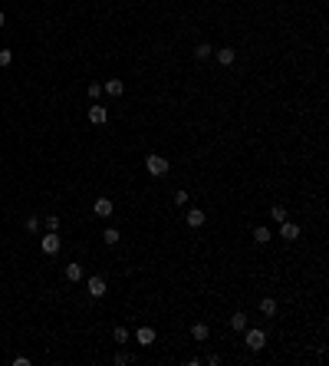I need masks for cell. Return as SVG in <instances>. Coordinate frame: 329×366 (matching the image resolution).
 Returning a JSON list of instances; mask_svg holds the SVG:
<instances>
[{
    "mask_svg": "<svg viewBox=\"0 0 329 366\" xmlns=\"http://www.w3.org/2000/svg\"><path fill=\"white\" fill-rule=\"evenodd\" d=\"M188 224H191V228H201V224H204V211H201V208H188Z\"/></svg>",
    "mask_w": 329,
    "mask_h": 366,
    "instance_id": "cell-14",
    "label": "cell"
},
{
    "mask_svg": "<svg viewBox=\"0 0 329 366\" xmlns=\"http://www.w3.org/2000/svg\"><path fill=\"white\" fill-rule=\"evenodd\" d=\"M92 211H96V218H112V201L109 198H96Z\"/></svg>",
    "mask_w": 329,
    "mask_h": 366,
    "instance_id": "cell-8",
    "label": "cell"
},
{
    "mask_svg": "<svg viewBox=\"0 0 329 366\" xmlns=\"http://www.w3.org/2000/svg\"><path fill=\"white\" fill-rule=\"evenodd\" d=\"M286 215H290V211H286L283 205H274V208H270V218H274L276 224H280V221H286Z\"/></svg>",
    "mask_w": 329,
    "mask_h": 366,
    "instance_id": "cell-17",
    "label": "cell"
},
{
    "mask_svg": "<svg viewBox=\"0 0 329 366\" xmlns=\"http://www.w3.org/2000/svg\"><path fill=\"white\" fill-rule=\"evenodd\" d=\"M112 336H116V343H128V336H132V333H128L126 326H116V333H112Z\"/></svg>",
    "mask_w": 329,
    "mask_h": 366,
    "instance_id": "cell-20",
    "label": "cell"
},
{
    "mask_svg": "<svg viewBox=\"0 0 329 366\" xmlns=\"http://www.w3.org/2000/svg\"><path fill=\"white\" fill-rule=\"evenodd\" d=\"M26 231H30V234H36V231H40V218H36V215L26 218Z\"/></svg>",
    "mask_w": 329,
    "mask_h": 366,
    "instance_id": "cell-21",
    "label": "cell"
},
{
    "mask_svg": "<svg viewBox=\"0 0 329 366\" xmlns=\"http://www.w3.org/2000/svg\"><path fill=\"white\" fill-rule=\"evenodd\" d=\"M89 122L92 126H106L109 122V109L106 106H89Z\"/></svg>",
    "mask_w": 329,
    "mask_h": 366,
    "instance_id": "cell-5",
    "label": "cell"
},
{
    "mask_svg": "<svg viewBox=\"0 0 329 366\" xmlns=\"http://www.w3.org/2000/svg\"><path fill=\"white\" fill-rule=\"evenodd\" d=\"M102 93H109V96H122V93H126V83H122V80H106V83H102Z\"/></svg>",
    "mask_w": 329,
    "mask_h": 366,
    "instance_id": "cell-10",
    "label": "cell"
},
{
    "mask_svg": "<svg viewBox=\"0 0 329 366\" xmlns=\"http://www.w3.org/2000/svg\"><path fill=\"white\" fill-rule=\"evenodd\" d=\"M4 24H7V17H4V10H0V27H4Z\"/></svg>",
    "mask_w": 329,
    "mask_h": 366,
    "instance_id": "cell-26",
    "label": "cell"
},
{
    "mask_svg": "<svg viewBox=\"0 0 329 366\" xmlns=\"http://www.w3.org/2000/svg\"><path fill=\"white\" fill-rule=\"evenodd\" d=\"M168 159H162V155H148V159H145V172H148V175H155V178H162V175H168Z\"/></svg>",
    "mask_w": 329,
    "mask_h": 366,
    "instance_id": "cell-3",
    "label": "cell"
},
{
    "mask_svg": "<svg viewBox=\"0 0 329 366\" xmlns=\"http://www.w3.org/2000/svg\"><path fill=\"white\" fill-rule=\"evenodd\" d=\"M214 60H218L220 66H234V60H237V53L230 47H224V50H214Z\"/></svg>",
    "mask_w": 329,
    "mask_h": 366,
    "instance_id": "cell-7",
    "label": "cell"
},
{
    "mask_svg": "<svg viewBox=\"0 0 329 366\" xmlns=\"http://www.w3.org/2000/svg\"><path fill=\"white\" fill-rule=\"evenodd\" d=\"M135 340H138L142 346H152V343H155V330H152V326H138V330H135Z\"/></svg>",
    "mask_w": 329,
    "mask_h": 366,
    "instance_id": "cell-9",
    "label": "cell"
},
{
    "mask_svg": "<svg viewBox=\"0 0 329 366\" xmlns=\"http://www.w3.org/2000/svg\"><path fill=\"white\" fill-rule=\"evenodd\" d=\"M260 313H264V317H276V300L274 297H264V300H260Z\"/></svg>",
    "mask_w": 329,
    "mask_h": 366,
    "instance_id": "cell-12",
    "label": "cell"
},
{
    "mask_svg": "<svg viewBox=\"0 0 329 366\" xmlns=\"http://www.w3.org/2000/svg\"><path fill=\"white\" fill-rule=\"evenodd\" d=\"M56 228H60V218H56V215H46V231H56Z\"/></svg>",
    "mask_w": 329,
    "mask_h": 366,
    "instance_id": "cell-24",
    "label": "cell"
},
{
    "mask_svg": "<svg viewBox=\"0 0 329 366\" xmlns=\"http://www.w3.org/2000/svg\"><path fill=\"white\" fill-rule=\"evenodd\" d=\"M211 56H214L211 43H198V47H194V60H211Z\"/></svg>",
    "mask_w": 329,
    "mask_h": 366,
    "instance_id": "cell-13",
    "label": "cell"
},
{
    "mask_svg": "<svg viewBox=\"0 0 329 366\" xmlns=\"http://www.w3.org/2000/svg\"><path fill=\"white\" fill-rule=\"evenodd\" d=\"M66 280H82V264H66Z\"/></svg>",
    "mask_w": 329,
    "mask_h": 366,
    "instance_id": "cell-15",
    "label": "cell"
},
{
    "mask_svg": "<svg viewBox=\"0 0 329 366\" xmlns=\"http://www.w3.org/2000/svg\"><path fill=\"white\" fill-rule=\"evenodd\" d=\"M99 93H102L99 83H89V96H92V99H99Z\"/></svg>",
    "mask_w": 329,
    "mask_h": 366,
    "instance_id": "cell-25",
    "label": "cell"
},
{
    "mask_svg": "<svg viewBox=\"0 0 329 366\" xmlns=\"http://www.w3.org/2000/svg\"><path fill=\"white\" fill-rule=\"evenodd\" d=\"M60 247H63V241H60V234H56V231H46V234L40 238V251H43L46 257L60 254Z\"/></svg>",
    "mask_w": 329,
    "mask_h": 366,
    "instance_id": "cell-1",
    "label": "cell"
},
{
    "mask_svg": "<svg viewBox=\"0 0 329 366\" xmlns=\"http://www.w3.org/2000/svg\"><path fill=\"white\" fill-rule=\"evenodd\" d=\"M230 330H247V313H234L230 317Z\"/></svg>",
    "mask_w": 329,
    "mask_h": 366,
    "instance_id": "cell-18",
    "label": "cell"
},
{
    "mask_svg": "<svg viewBox=\"0 0 329 366\" xmlns=\"http://www.w3.org/2000/svg\"><path fill=\"white\" fill-rule=\"evenodd\" d=\"M14 63V53L10 50H0V66H10Z\"/></svg>",
    "mask_w": 329,
    "mask_h": 366,
    "instance_id": "cell-23",
    "label": "cell"
},
{
    "mask_svg": "<svg viewBox=\"0 0 329 366\" xmlns=\"http://www.w3.org/2000/svg\"><path fill=\"white\" fill-rule=\"evenodd\" d=\"M244 343H247V350L260 353L266 346V333H264V330H257V326H254V330H244Z\"/></svg>",
    "mask_w": 329,
    "mask_h": 366,
    "instance_id": "cell-2",
    "label": "cell"
},
{
    "mask_svg": "<svg viewBox=\"0 0 329 366\" xmlns=\"http://www.w3.org/2000/svg\"><path fill=\"white\" fill-rule=\"evenodd\" d=\"M102 241H106V244H118V241H122V234H118V228H106L102 231Z\"/></svg>",
    "mask_w": 329,
    "mask_h": 366,
    "instance_id": "cell-16",
    "label": "cell"
},
{
    "mask_svg": "<svg viewBox=\"0 0 329 366\" xmlns=\"http://www.w3.org/2000/svg\"><path fill=\"white\" fill-rule=\"evenodd\" d=\"M86 290H89V297H96V300H99V297H106V290H109V287H106V277L92 274V277L86 280Z\"/></svg>",
    "mask_w": 329,
    "mask_h": 366,
    "instance_id": "cell-4",
    "label": "cell"
},
{
    "mask_svg": "<svg viewBox=\"0 0 329 366\" xmlns=\"http://www.w3.org/2000/svg\"><path fill=\"white\" fill-rule=\"evenodd\" d=\"M174 205H178V208H184V205H188V191H174Z\"/></svg>",
    "mask_w": 329,
    "mask_h": 366,
    "instance_id": "cell-22",
    "label": "cell"
},
{
    "mask_svg": "<svg viewBox=\"0 0 329 366\" xmlns=\"http://www.w3.org/2000/svg\"><path fill=\"white\" fill-rule=\"evenodd\" d=\"M191 336H194L198 343H204L208 336H211V326H208V323H194V326H191Z\"/></svg>",
    "mask_w": 329,
    "mask_h": 366,
    "instance_id": "cell-11",
    "label": "cell"
},
{
    "mask_svg": "<svg viewBox=\"0 0 329 366\" xmlns=\"http://www.w3.org/2000/svg\"><path fill=\"white\" fill-rule=\"evenodd\" d=\"M254 238H257V244H266V241L274 238V234H270L266 228H257V231H254Z\"/></svg>",
    "mask_w": 329,
    "mask_h": 366,
    "instance_id": "cell-19",
    "label": "cell"
},
{
    "mask_svg": "<svg viewBox=\"0 0 329 366\" xmlns=\"http://www.w3.org/2000/svg\"><path fill=\"white\" fill-rule=\"evenodd\" d=\"M280 238H283V241H296V238H300V224L280 221Z\"/></svg>",
    "mask_w": 329,
    "mask_h": 366,
    "instance_id": "cell-6",
    "label": "cell"
}]
</instances>
